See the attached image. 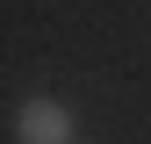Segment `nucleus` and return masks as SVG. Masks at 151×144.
<instances>
[{"mask_svg":"<svg viewBox=\"0 0 151 144\" xmlns=\"http://www.w3.org/2000/svg\"><path fill=\"white\" fill-rule=\"evenodd\" d=\"M14 137H22V144H72V108H65V101H50V94L22 101Z\"/></svg>","mask_w":151,"mask_h":144,"instance_id":"nucleus-1","label":"nucleus"}]
</instances>
